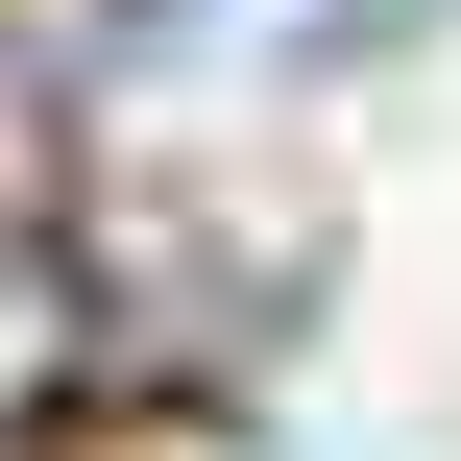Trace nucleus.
Instances as JSON below:
<instances>
[{
	"mask_svg": "<svg viewBox=\"0 0 461 461\" xmlns=\"http://www.w3.org/2000/svg\"><path fill=\"white\" fill-rule=\"evenodd\" d=\"M49 365H73V267H49V243H24V219H0V413H24V389H49Z\"/></svg>",
	"mask_w": 461,
	"mask_h": 461,
	"instance_id": "f257e3e1",
	"label": "nucleus"
},
{
	"mask_svg": "<svg viewBox=\"0 0 461 461\" xmlns=\"http://www.w3.org/2000/svg\"><path fill=\"white\" fill-rule=\"evenodd\" d=\"M0 219H24V49H0Z\"/></svg>",
	"mask_w": 461,
	"mask_h": 461,
	"instance_id": "f03ea898",
	"label": "nucleus"
}]
</instances>
